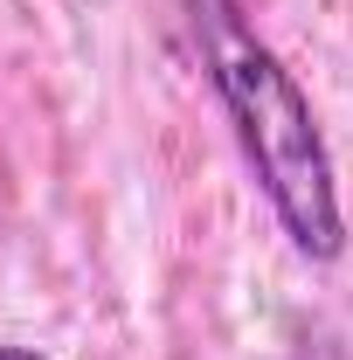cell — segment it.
<instances>
[{"label":"cell","instance_id":"2","mask_svg":"<svg viewBox=\"0 0 353 360\" xmlns=\"http://www.w3.org/2000/svg\"><path fill=\"white\" fill-rule=\"evenodd\" d=\"M0 360H49V354H28V347H0Z\"/></svg>","mask_w":353,"mask_h":360},{"label":"cell","instance_id":"1","mask_svg":"<svg viewBox=\"0 0 353 360\" xmlns=\"http://www.w3.org/2000/svg\"><path fill=\"white\" fill-rule=\"evenodd\" d=\"M180 14H187V35L201 49V63H208V84L229 104L243 160L257 167L284 236L305 257H319V264L340 257L347 222H340L333 160H326V139H319V118H312L305 90L291 84L277 49L250 28L243 0H180Z\"/></svg>","mask_w":353,"mask_h":360}]
</instances>
